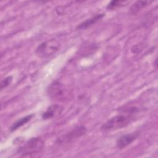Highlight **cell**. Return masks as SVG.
I'll return each instance as SVG.
<instances>
[{"label": "cell", "mask_w": 158, "mask_h": 158, "mask_svg": "<svg viewBox=\"0 0 158 158\" xmlns=\"http://www.w3.org/2000/svg\"><path fill=\"white\" fill-rule=\"evenodd\" d=\"M44 147V141L40 137L31 138L24 144L20 147L17 151L22 156H32L40 152Z\"/></svg>", "instance_id": "6da1fadb"}, {"label": "cell", "mask_w": 158, "mask_h": 158, "mask_svg": "<svg viewBox=\"0 0 158 158\" xmlns=\"http://www.w3.org/2000/svg\"><path fill=\"white\" fill-rule=\"evenodd\" d=\"M131 117L125 115H118L106 121L101 129L103 131H111L120 129L127 126L131 121Z\"/></svg>", "instance_id": "7a4b0ae2"}, {"label": "cell", "mask_w": 158, "mask_h": 158, "mask_svg": "<svg viewBox=\"0 0 158 158\" xmlns=\"http://www.w3.org/2000/svg\"><path fill=\"white\" fill-rule=\"evenodd\" d=\"M60 46V43L56 40H48L38 45L36 49L35 53L40 57H49L58 51Z\"/></svg>", "instance_id": "3957f363"}, {"label": "cell", "mask_w": 158, "mask_h": 158, "mask_svg": "<svg viewBox=\"0 0 158 158\" xmlns=\"http://www.w3.org/2000/svg\"><path fill=\"white\" fill-rule=\"evenodd\" d=\"M63 110V107L59 104H52L48 107V109L42 114V118L44 120L51 119L59 115Z\"/></svg>", "instance_id": "277c9868"}, {"label": "cell", "mask_w": 158, "mask_h": 158, "mask_svg": "<svg viewBox=\"0 0 158 158\" xmlns=\"http://www.w3.org/2000/svg\"><path fill=\"white\" fill-rule=\"evenodd\" d=\"M138 134L136 133L127 134L120 136L116 141V146L118 149H123L130 145L137 138Z\"/></svg>", "instance_id": "5b68a950"}, {"label": "cell", "mask_w": 158, "mask_h": 158, "mask_svg": "<svg viewBox=\"0 0 158 158\" xmlns=\"http://www.w3.org/2000/svg\"><path fill=\"white\" fill-rule=\"evenodd\" d=\"M85 132H86V128L85 127H83V126L78 127L75 129H73V130H72L70 132H69V134H67L65 136H64V137L61 138L60 141L62 142L65 141H69L71 139H73L75 138L81 136V135H84Z\"/></svg>", "instance_id": "8992f818"}, {"label": "cell", "mask_w": 158, "mask_h": 158, "mask_svg": "<svg viewBox=\"0 0 158 158\" xmlns=\"http://www.w3.org/2000/svg\"><path fill=\"white\" fill-rule=\"evenodd\" d=\"M104 16V14H96L94 16H93L92 17H91L89 19H88L86 20L81 22L80 24H79L77 26V29H78V30H85V29L88 28V27H91V25H93V24H94L95 23H96L99 20H101Z\"/></svg>", "instance_id": "52a82bcc"}, {"label": "cell", "mask_w": 158, "mask_h": 158, "mask_svg": "<svg viewBox=\"0 0 158 158\" xmlns=\"http://www.w3.org/2000/svg\"><path fill=\"white\" fill-rule=\"evenodd\" d=\"M48 93L51 98H56L62 94V87L61 84L55 81L50 85L48 89Z\"/></svg>", "instance_id": "ba28073f"}, {"label": "cell", "mask_w": 158, "mask_h": 158, "mask_svg": "<svg viewBox=\"0 0 158 158\" xmlns=\"http://www.w3.org/2000/svg\"><path fill=\"white\" fill-rule=\"evenodd\" d=\"M152 1H137L130 7V13L131 14H136L141 9L145 7L148 5L150 4Z\"/></svg>", "instance_id": "9c48e42d"}, {"label": "cell", "mask_w": 158, "mask_h": 158, "mask_svg": "<svg viewBox=\"0 0 158 158\" xmlns=\"http://www.w3.org/2000/svg\"><path fill=\"white\" fill-rule=\"evenodd\" d=\"M33 114H30V115H27L22 118H21L20 119L18 120L17 121H16L15 122H14L12 126L10 128V130L11 131H13L14 130H16L17 129H18L19 128L21 127L22 126L24 125L25 124H26L27 122H28L33 117Z\"/></svg>", "instance_id": "30bf717a"}, {"label": "cell", "mask_w": 158, "mask_h": 158, "mask_svg": "<svg viewBox=\"0 0 158 158\" xmlns=\"http://www.w3.org/2000/svg\"><path fill=\"white\" fill-rule=\"evenodd\" d=\"M127 3H128V1H112L107 4L106 8L109 10H114L123 6H125V4H126Z\"/></svg>", "instance_id": "8fae6325"}, {"label": "cell", "mask_w": 158, "mask_h": 158, "mask_svg": "<svg viewBox=\"0 0 158 158\" xmlns=\"http://www.w3.org/2000/svg\"><path fill=\"white\" fill-rule=\"evenodd\" d=\"M12 81V76H9L4 78L1 82V89H2L7 87L8 85H9Z\"/></svg>", "instance_id": "7c38bea8"}]
</instances>
